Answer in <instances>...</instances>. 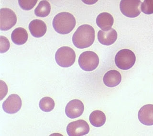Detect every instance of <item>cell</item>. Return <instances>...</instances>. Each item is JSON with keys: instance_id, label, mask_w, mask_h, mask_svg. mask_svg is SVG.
Returning a JSON list of instances; mask_svg holds the SVG:
<instances>
[{"instance_id": "6da1fadb", "label": "cell", "mask_w": 153, "mask_h": 136, "mask_svg": "<svg viewBox=\"0 0 153 136\" xmlns=\"http://www.w3.org/2000/svg\"><path fill=\"white\" fill-rule=\"evenodd\" d=\"M94 40V29L88 25L79 26L72 37L73 44L80 49L90 47L93 44Z\"/></svg>"}, {"instance_id": "7a4b0ae2", "label": "cell", "mask_w": 153, "mask_h": 136, "mask_svg": "<svg viewBox=\"0 0 153 136\" xmlns=\"http://www.w3.org/2000/svg\"><path fill=\"white\" fill-rule=\"evenodd\" d=\"M76 24L75 18L68 12L58 13L53 20V26L55 31L62 35L71 33L75 27Z\"/></svg>"}, {"instance_id": "3957f363", "label": "cell", "mask_w": 153, "mask_h": 136, "mask_svg": "<svg viewBox=\"0 0 153 136\" xmlns=\"http://www.w3.org/2000/svg\"><path fill=\"white\" fill-rule=\"evenodd\" d=\"M135 54L130 49L120 50L115 57V63L116 66L123 70L131 69L135 64Z\"/></svg>"}, {"instance_id": "277c9868", "label": "cell", "mask_w": 153, "mask_h": 136, "mask_svg": "<svg viewBox=\"0 0 153 136\" xmlns=\"http://www.w3.org/2000/svg\"><path fill=\"white\" fill-rule=\"evenodd\" d=\"M55 60L59 66L68 68L71 66L75 61V52L70 47H61L56 51Z\"/></svg>"}, {"instance_id": "5b68a950", "label": "cell", "mask_w": 153, "mask_h": 136, "mask_svg": "<svg viewBox=\"0 0 153 136\" xmlns=\"http://www.w3.org/2000/svg\"><path fill=\"white\" fill-rule=\"evenodd\" d=\"M99 64V58L96 53L91 51L84 52L79 58V64L83 70L91 72L95 69Z\"/></svg>"}, {"instance_id": "8992f818", "label": "cell", "mask_w": 153, "mask_h": 136, "mask_svg": "<svg viewBox=\"0 0 153 136\" xmlns=\"http://www.w3.org/2000/svg\"><path fill=\"white\" fill-rule=\"evenodd\" d=\"M141 1L139 0H122L120 8L122 13L130 18H134L141 13Z\"/></svg>"}, {"instance_id": "52a82bcc", "label": "cell", "mask_w": 153, "mask_h": 136, "mask_svg": "<svg viewBox=\"0 0 153 136\" xmlns=\"http://www.w3.org/2000/svg\"><path fill=\"white\" fill-rule=\"evenodd\" d=\"M90 127L86 121L78 120L69 123L67 127V133L69 136H81L88 134Z\"/></svg>"}, {"instance_id": "ba28073f", "label": "cell", "mask_w": 153, "mask_h": 136, "mask_svg": "<svg viewBox=\"0 0 153 136\" xmlns=\"http://www.w3.org/2000/svg\"><path fill=\"white\" fill-rule=\"evenodd\" d=\"M17 17L10 9L4 8L1 9V30L7 31L16 25Z\"/></svg>"}, {"instance_id": "9c48e42d", "label": "cell", "mask_w": 153, "mask_h": 136, "mask_svg": "<svg viewBox=\"0 0 153 136\" xmlns=\"http://www.w3.org/2000/svg\"><path fill=\"white\" fill-rule=\"evenodd\" d=\"M22 100L17 94H12L2 104V108L5 112L13 114L18 112L22 107Z\"/></svg>"}, {"instance_id": "30bf717a", "label": "cell", "mask_w": 153, "mask_h": 136, "mask_svg": "<svg viewBox=\"0 0 153 136\" xmlns=\"http://www.w3.org/2000/svg\"><path fill=\"white\" fill-rule=\"evenodd\" d=\"M84 110L83 104L78 99H74L67 104L65 113L68 117L73 119L81 116Z\"/></svg>"}, {"instance_id": "8fae6325", "label": "cell", "mask_w": 153, "mask_h": 136, "mask_svg": "<svg viewBox=\"0 0 153 136\" xmlns=\"http://www.w3.org/2000/svg\"><path fill=\"white\" fill-rule=\"evenodd\" d=\"M138 117L141 123L146 126L153 125V105L148 104L141 108L138 114Z\"/></svg>"}, {"instance_id": "7c38bea8", "label": "cell", "mask_w": 153, "mask_h": 136, "mask_svg": "<svg viewBox=\"0 0 153 136\" xmlns=\"http://www.w3.org/2000/svg\"><path fill=\"white\" fill-rule=\"evenodd\" d=\"M117 33L114 29L107 31L100 30L98 33V40L100 43L105 46L113 44L117 39Z\"/></svg>"}, {"instance_id": "4fadbf2b", "label": "cell", "mask_w": 153, "mask_h": 136, "mask_svg": "<svg viewBox=\"0 0 153 136\" xmlns=\"http://www.w3.org/2000/svg\"><path fill=\"white\" fill-rule=\"evenodd\" d=\"M29 29L33 37L39 38L45 35L47 30V25L43 21L35 19L29 23Z\"/></svg>"}, {"instance_id": "5bb4252c", "label": "cell", "mask_w": 153, "mask_h": 136, "mask_svg": "<svg viewBox=\"0 0 153 136\" xmlns=\"http://www.w3.org/2000/svg\"><path fill=\"white\" fill-rule=\"evenodd\" d=\"M122 81V76L118 71L114 69L107 72L103 76V81L107 87H114L118 85Z\"/></svg>"}, {"instance_id": "9a60e30c", "label": "cell", "mask_w": 153, "mask_h": 136, "mask_svg": "<svg viewBox=\"0 0 153 136\" xmlns=\"http://www.w3.org/2000/svg\"><path fill=\"white\" fill-rule=\"evenodd\" d=\"M114 19L111 14L108 13H102L96 18V24L103 31H107L111 28L114 25Z\"/></svg>"}, {"instance_id": "2e32d148", "label": "cell", "mask_w": 153, "mask_h": 136, "mask_svg": "<svg viewBox=\"0 0 153 136\" xmlns=\"http://www.w3.org/2000/svg\"><path fill=\"white\" fill-rule=\"evenodd\" d=\"M28 35L25 29L18 28L15 29L11 35V39L13 43L17 45L25 44L28 40Z\"/></svg>"}, {"instance_id": "e0dca14e", "label": "cell", "mask_w": 153, "mask_h": 136, "mask_svg": "<svg viewBox=\"0 0 153 136\" xmlns=\"http://www.w3.org/2000/svg\"><path fill=\"white\" fill-rule=\"evenodd\" d=\"M90 123L94 127H100L103 126L106 122V116L105 114L100 110L93 111L90 114Z\"/></svg>"}, {"instance_id": "ac0fdd59", "label": "cell", "mask_w": 153, "mask_h": 136, "mask_svg": "<svg viewBox=\"0 0 153 136\" xmlns=\"http://www.w3.org/2000/svg\"><path fill=\"white\" fill-rule=\"evenodd\" d=\"M51 11L50 3L47 1H41L35 10V14L40 17H45L49 15Z\"/></svg>"}, {"instance_id": "d6986e66", "label": "cell", "mask_w": 153, "mask_h": 136, "mask_svg": "<svg viewBox=\"0 0 153 136\" xmlns=\"http://www.w3.org/2000/svg\"><path fill=\"white\" fill-rule=\"evenodd\" d=\"M55 105V102L53 99L49 97H45L39 102L40 108L45 112H48L53 110Z\"/></svg>"}, {"instance_id": "ffe728a7", "label": "cell", "mask_w": 153, "mask_h": 136, "mask_svg": "<svg viewBox=\"0 0 153 136\" xmlns=\"http://www.w3.org/2000/svg\"><path fill=\"white\" fill-rule=\"evenodd\" d=\"M141 11L146 14H151L153 13V1L145 0L141 5Z\"/></svg>"}, {"instance_id": "44dd1931", "label": "cell", "mask_w": 153, "mask_h": 136, "mask_svg": "<svg viewBox=\"0 0 153 136\" xmlns=\"http://www.w3.org/2000/svg\"><path fill=\"white\" fill-rule=\"evenodd\" d=\"M37 1L35 0H30V1H26V0H19L18 1L19 6H20L22 9L26 11H28L32 9L35 7L36 4L37 3Z\"/></svg>"}, {"instance_id": "7402d4cb", "label": "cell", "mask_w": 153, "mask_h": 136, "mask_svg": "<svg viewBox=\"0 0 153 136\" xmlns=\"http://www.w3.org/2000/svg\"><path fill=\"white\" fill-rule=\"evenodd\" d=\"M10 42L6 37L4 36H1V53L6 52L9 49Z\"/></svg>"}]
</instances>
